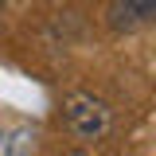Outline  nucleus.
Returning <instances> with one entry per match:
<instances>
[{"mask_svg":"<svg viewBox=\"0 0 156 156\" xmlns=\"http://www.w3.org/2000/svg\"><path fill=\"white\" fill-rule=\"evenodd\" d=\"M66 156H94V152H86V148H70Z\"/></svg>","mask_w":156,"mask_h":156,"instance_id":"nucleus-4","label":"nucleus"},{"mask_svg":"<svg viewBox=\"0 0 156 156\" xmlns=\"http://www.w3.org/2000/svg\"><path fill=\"white\" fill-rule=\"evenodd\" d=\"M113 105L101 94H90V90H70L62 94V125L74 140H105L113 133Z\"/></svg>","mask_w":156,"mask_h":156,"instance_id":"nucleus-1","label":"nucleus"},{"mask_svg":"<svg viewBox=\"0 0 156 156\" xmlns=\"http://www.w3.org/2000/svg\"><path fill=\"white\" fill-rule=\"evenodd\" d=\"M31 144H35L31 125H4L0 129V156H27Z\"/></svg>","mask_w":156,"mask_h":156,"instance_id":"nucleus-3","label":"nucleus"},{"mask_svg":"<svg viewBox=\"0 0 156 156\" xmlns=\"http://www.w3.org/2000/svg\"><path fill=\"white\" fill-rule=\"evenodd\" d=\"M156 0H109L105 4V27L113 35H133L144 23H152Z\"/></svg>","mask_w":156,"mask_h":156,"instance_id":"nucleus-2","label":"nucleus"}]
</instances>
